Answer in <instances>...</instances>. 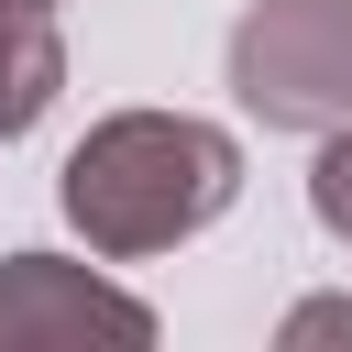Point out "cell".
Returning <instances> with one entry per match:
<instances>
[{
  "label": "cell",
  "instance_id": "obj_1",
  "mask_svg": "<svg viewBox=\"0 0 352 352\" xmlns=\"http://www.w3.org/2000/svg\"><path fill=\"white\" fill-rule=\"evenodd\" d=\"M55 198L88 231V253L143 264V253L209 231L242 198V143L220 121H198V110H121V121H99L66 154V187Z\"/></svg>",
  "mask_w": 352,
  "mask_h": 352
},
{
  "label": "cell",
  "instance_id": "obj_2",
  "mask_svg": "<svg viewBox=\"0 0 352 352\" xmlns=\"http://www.w3.org/2000/svg\"><path fill=\"white\" fill-rule=\"evenodd\" d=\"M231 99L264 132L352 121V0H253L231 22Z\"/></svg>",
  "mask_w": 352,
  "mask_h": 352
},
{
  "label": "cell",
  "instance_id": "obj_3",
  "mask_svg": "<svg viewBox=\"0 0 352 352\" xmlns=\"http://www.w3.org/2000/svg\"><path fill=\"white\" fill-rule=\"evenodd\" d=\"M22 341H154V308L55 253H0V352Z\"/></svg>",
  "mask_w": 352,
  "mask_h": 352
},
{
  "label": "cell",
  "instance_id": "obj_4",
  "mask_svg": "<svg viewBox=\"0 0 352 352\" xmlns=\"http://www.w3.org/2000/svg\"><path fill=\"white\" fill-rule=\"evenodd\" d=\"M66 88V44H55V11L44 0H0V143L33 132Z\"/></svg>",
  "mask_w": 352,
  "mask_h": 352
},
{
  "label": "cell",
  "instance_id": "obj_5",
  "mask_svg": "<svg viewBox=\"0 0 352 352\" xmlns=\"http://www.w3.org/2000/svg\"><path fill=\"white\" fill-rule=\"evenodd\" d=\"M308 209H319V231H330V242H352V121H341V132H319V165H308Z\"/></svg>",
  "mask_w": 352,
  "mask_h": 352
},
{
  "label": "cell",
  "instance_id": "obj_6",
  "mask_svg": "<svg viewBox=\"0 0 352 352\" xmlns=\"http://www.w3.org/2000/svg\"><path fill=\"white\" fill-rule=\"evenodd\" d=\"M286 341H352V297H308V308H286Z\"/></svg>",
  "mask_w": 352,
  "mask_h": 352
}]
</instances>
